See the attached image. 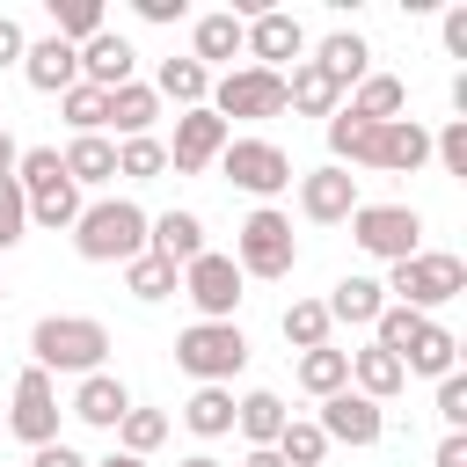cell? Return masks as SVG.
Listing matches in <instances>:
<instances>
[{
	"label": "cell",
	"mask_w": 467,
	"mask_h": 467,
	"mask_svg": "<svg viewBox=\"0 0 467 467\" xmlns=\"http://www.w3.org/2000/svg\"><path fill=\"white\" fill-rule=\"evenodd\" d=\"M350 241L365 255H379V263H401V255L423 248V212L416 204H358L350 212Z\"/></svg>",
	"instance_id": "8"
},
{
	"label": "cell",
	"mask_w": 467,
	"mask_h": 467,
	"mask_svg": "<svg viewBox=\"0 0 467 467\" xmlns=\"http://www.w3.org/2000/svg\"><path fill=\"white\" fill-rule=\"evenodd\" d=\"M88 467H146V460H131V452H109V460H88Z\"/></svg>",
	"instance_id": "52"
},
{
	"label": "cell",
	"mask_w": 467,
	"mask_h": 467,
	"mask_svg": "<svg viewBox=\"0 0 467 467\" xmlns=\"http://www.w3.org/2000/svg\"><path fill=\"white\" fill-rule=\"evenodd\" d=\"M117 175L124 182H153V175H168V146L146 131V139H117Z\"/></svg>",
	"instance_id": "38"
},
{
	"label": "cell",
	"mask_w": 467,
	"mask_h": 467,
	"mask_svg": "<svg viewBox=\"0 0 467 467\" xmlns=\"http://www.w3.org/2000/svg\"><path fill=\"white\" fill-rule=\"evenodd\" d=\"M29 234V204H22V182L15 175H0V248H15Z\"/></svg>",
	"instance_id": "42"
},
{
	"label": "cell",
	"mask_w": 467,
	"mask_h": 467,
	"mask_svg": "<svg viewBox=\"0 0 467 467\" xmlns=\"http://www.w3.org/2000/svg\"><path fill=\"white\" fill-rule=\"evenodd\" d=\"M51 22H58L51 36H58V44H73V51H80L88 36H102V29H109V22H102V0H51Z\"/></svg>",
	"instance_id": "35"
},
{
	"label": "cell",
	"mask_w": 467,
	"mask_h": 467,
	"mask_svg": "<svg viewBox=\"0 0 467 467\" xmlns=\"http://www.w3.org/2000/svg\"><path fill=\"white\" fill-rule=\"evenodd\" d=\"M431 467H467V431H445L438 452H431Z\"/></svg>",
	"instance_id": "47"
},
{
	"label": "cell",
	"mask_w": 467,
	"mask_h": 467,
	"mask_svg": "<svg viewBox=\"0 0 467 467\" xmlns=\"http://www.w3.org/2000/svg\"><path fill=\"white\" fill-rule=\"evenodd\" d=\"M190 58L212 73V66H226L234 73V58H241V15L234 7H219V15H197V29H190Z\"/></svg>",
	"instance_id": "21"
},
{
	"label": "cell",
	"mask_w": 467,
	"mask_h": 467,
	"mask_svg": "<svg viewBox=\"0 0 467 467\" xmlns=\"http://www.w3.org/2000/svg\"><path fill=\"white\" fill-rule=\"evenodd\" d=\"M22 80H29L36 95H66V88L80 80V51L58 44V36H36V44L22 51Z\"/></svg>",
	"instance_id": "16"
},
{
	"label": "cell",
	"mask_w": 467,
	"mask_h": 467,
	"mask_svg": "<svg viewBox=\"0 0 467 467\" xmlns=\"http://www.w3.org/2000/svg\"><path fill=\"white\" fill-rule=\"evenodd\" d=\"M219 175L234 182V190H248V197H277V190H292V153L277 146V139H226V153H219Z\"/></svg>",
	"instance_id": "7"
},
{
	"label": "cell",
	"mask_w": 467,
	"mask_h": 467,
	"mask_svg": "<svg viewBox=\"0 0 467 467\" xmlns=\"http://www.w3.org/2000/svg\"><path fill=\"white\" fill-rule=\"evenodd\" d=\"M299 212H306L314 226H343V219L358 212V175L336 168V161H328V168H306V175H299Z\"/></svg>",
	"instance_id": "15"
},
{
	"label": "cell",
	"mask_w": 467,
	"mask_h": 467,
	"mask_svg": "<svg viewBox=\"0 0 467 467\" xmlns=\"http://www.w3.org/2000/svg\"><path fill=\"white\" fill-rule=\"evenodd\" d=\"M292 263H299L292 219H285L277 204H255V212L241 219V234H234V270H241V277H292Z\"/></svg>",
	"instance_id": "6"
},
{
	"label": "cell",
	"mask_w": 467,
	"mask_h": 467,
	"mask_svg": "<svg viewBox=\"0 0 467 467\" xmlns=\"http://www.w3.org/2000/svg\"><path fill=\"white\" fill-rule=\"evenodd\" d=\"M22 51H29L22 22H15V15H0V66H22Z\"/></svg>",
	"instance_id": "45"
},
{
	"label": "cell",
	"mask_w": 467,
	"mask_h": 467,
	"mask_svg": "<svg viewBox=\"0 0 467 467\" xmlns=\"http://www.w3.org/2000/svg\"><path fill=\"white\" fill-rule=\"evenodd\" d=\"M350 117H365V124H394L401 109H409V88L394 80V73H365L358 88H350V102H343Z\"/></svg>",
	"instance_id": "27"
},
{
	"label": "cell",
	"mask_w": 467,
	"mask_h": 467,
	"mask_svg": "<svg viewBox=\"0 0 467 467\" xmlns=\"http://www.w3.org/2000/svg\"><path fill=\"white\" fill-rule=\"evenodd\" d=\"M241 467H285V460H277V452H270V445H255V452H248V460H241Z\"/></svg>",
	"instance_id": "51"
},
{
	"label": "cell",
	"mask_w": 467,
	"mask_h": 467,
	"mask_svg": "<svg viewBox=\"0 0 467 467\" xmlns=\"http://www.w3.org/2000/svg\"><path fill=\"white\" fill-rule=\"evenodd\" d=\"M175 365H182L197 387H234V372L248 365L241 321H190V328L175 336Z\"/></svg>",
	"instance_id": "5"
},
{
	"label": "cell",
	"mask_w": 467,
	"mask_h": 467,
	"mask_svg": "<svg viewBox=\"0 0 467 467\" xmlns=\"http://www.w3.org/2000/svg\"><path fill=\"white\" fill-rule=\"evenodd\" d=\"M321 306H328V321L372 328V321H379V306H387V285H379V277H336V292H328Z\"/></svg>",
	"instance_id": "25"
},
{
	"label": "cell",
	"mask_w": 467,
	"mask_h": 467,
	"mask_svg": "<svg viewBox=\"0 0 467 467\" xmlns=\"http://www.w3.org/2000/svg\"><path fill=\"white\" fill-rule=\"evenodd\" d=\"M15 182H22L29 226H44V234H73V219H80V190L66 182V161H58V146H22V161H15Z\"/></svg>",
	"instance_id": "2"
},
{
	"label": "cell",
	"mask_w": 467,
	"mask_h": 467,
	"mask_svg": "<svg viewBox=\"0 0 467 467\" xmlns=\"http://www.w3.org/2000/svg\"><path fill=\"white\" fill-rule=\"evenodd\" d=\"M445 51H452V58H467V0H460V7H445Z\"/></svg>",
	"instance_id": "46"
},
{
	"label": "cell",
	"mask_w": 467,
	"mask_h": 467,
	"mask_svg": "<svg viewBox=\"0 0 467 467\" xmlns=\"http://www.w3.org/2000/svg\"><path fill=\"white\" fill-rule=\"evenodd\" d=\"M328 153H336V168H372V153H379V124L336 109V117H328Z\"/></svg>",
	"instance_id": "32"
},
{
	"label": "cell",
	"mask_w": 467,
	"mask_h": 467,
	"mask_svg": "<svg viewBox=\"0 0 467 467\" xmlns=\"http://www.w3.org/2000/svg\"><path fill=\"white\" fill-rule=\"evenodd\" d=\"M423 161H431V131H423L416 117L379 124V153H372V168H387V175H416Z\"/></svg>",
	"instance_id": "22"
},
{
	"label": "cell",
	"mask_w": 467,
	"mask_h": 467,
	"mask_svg": "<svg viewBox=\"0 0 467 467\" xmlns=\"http://www.w3.org/2000/svg\"><path fill=\"white\" fill-rule=\"evenodd\" d=\"M153 95H168L175 109H204V102H212V73H204L197 58H161Z\"/></svg>",
	"instance_id": "30"
},
{
	"label": "cell",
	"mask_w": 467,
	"mask_h": 467,
	"mask_svg": "<svg viewBox=\"0 0 467 467\" xmlns=\"http://www.w3.org/2000/svg\"><path fill=\"white\" fill-rule=\"evenodd\" d=\"M401 372H423V379L460 372V336H452L445 321H431V314H423V328H416V336H409V350H401Z\"/></svg>",
	"instance_id": "19"
},
{
	"label": "cell",
	"mask_w": 467,
	"mask_h": 467,
	"mask_svg": "<svg viewBox=\"0 0 467 467\" xmlns=\"http://www.w3.org/2000/svg\"><path fill=\"white\" fill-rule=\"evenodd\" d=\"M299 387H306L314 401L343 394V387H350V350H336V343H321V350H299Z\"/></svg>",
	"instance_id": "33"
},
{
	"label": "cell",
	"mask_w": 467,
	"mask_h": 467,
	"mask_svg": "<svg viewBox=\"0 0 467 467\" xmlns=\"http://www.w3.org/2000/svg\"><path fill=\"white\" fill-rule=\"evenodd\" d=\"M29 467H88V460H80V452L58 438V445H36V460H29Z\"/></svg>",
	"instance_id": "48"
},
{
	"label": "cell",
	"mask_w": 467,
	"mask_h": 467,
	"mask_svg": "<svg viewBox=\"0 0 467 467\" xmlns=\"http://www.w3.org/2000/svg\"><path fill=\"white\" fill-rule=\"evenodd\" d=\"M7 431L36 452V445H58V387H51V372H22L15 379V409H7Z\"/></svg>",
	"instance_id": "12"
},
{
	"label": "cell",
	"mask_w": 467,
	"mask_h": 467,
	"mask_svg": "<svg viewBox=\"0 0 467 467\" xmlns=\"http://www.w3.org/2000/svg\"><path fill=\"white\" fill-rule=\"evenodd\" d=\"M350 387H358L365 401H394V394L409 387V372H401V358H394V350L365 343V350H350Z\"/></svg>",
	"instance_id": "24"
},
{
	"label": "cell",
	"mask_w": 467,
	"mask_h": 467,
	"mask_svg": "<svg viewBox=\"0 0 467 467\" xmlns=\"http://www.w3.org/2000/svg\"><path fill=\"white\" fill-rule=\"evenodd\" d=\"M131 66H139V51H131L117 29H102V36H88V44H80V80H88V88H102V95H109V88H124V80H131Z\"/></svg>",
	"instance_id": "18"
},
{
	"label": "cell",
	"mask_w": 467,
	"mask_h": 467,
	"mask_svg": "<svg viewBox=\"0 0 467 467\" xmlns=\"http://www.w3.org/2000/svg\"><path fill=\"white\" fill-rule=\"evenodd\" d=\"M73 248H80V263H131V255H146V212L131 197H95L73 219Z\"/></svg>",
	"instance_id": "3"
},
{
	"label": "cell",
	"mask_w": 467,
	"mask_h": 467,
	"mask_svg": "<svg viewBox=\"0 0 467 467\" xmlns=\"http://www.w3.org/2000/svg\"><path fill=\"white\" fill-rule=\"evenodd\" d=\"M182 423H190L197 438H226V431H234V387H197V394L182 401Z\"/></svg>",
	"instance_id": "34"
},
{
	"label": "cell",
	"mask_w": 467,
	"mask_h": 467,
	"mask_svg": "<svg viewBox=\"0 0 467 467\" xmlns=\"http://www.w3.org/2000/svg\"><path fill=\"white\" fill-rule=\"evenodd\" d=\"M438 423H445V431H467V379H460V372L438 379Z\"/></svg>",
	"instance_id": "44"
},
{
	"label": "cell",
	"mask_w": 467,
	"mask_h": 467,
	"mask_svg": "<svg viewBox=\"0 0 467 467\" xmlns=\"http://www.w3.org/2000/svg\"><path fill=\"white\" fill-rule=\"evenodd\" d=\"M226 139H234V124H219L212 109H182L175 117V139H168V168L175 175H204L226 153Z\"/></svg>",
	"instance_id": "13"
},
{
	"label": "cell",
	"mask_w": 467,
	"mask_h": 467,
	"mask_svg": "<svg viewBox=\"0 0 467 467\" xmlns=\"http://www.w3.org/2000/svg\"><path fill=\"white\" fill-rule=\"evenodd\" d=\"M175 285H182V270L161 263V255H131V263H124V292H131V299H168Z\"/></svg>",
	"instance_id": "39"
},
{
	"label": "cell",
	"mask_w": 467,
	"mask_h": 467,
	"mask_svg": "<svg viewBox=\"0 0 467 467\" xmlns=\"http://www.w3.org/2000/svg\"><path fill=\"white\" fill-rule=\"evenodd\" d=\"M431 153L445 161V175H467V117H452L445 131H431Z\"/></svg>",
	"instance_id": "43"
},
{
	"label": "cell",
	"mask_w": 467,
	"mask_h": 467,
	"mask_svg": "<svg viewBox=\"0 0 467 467\" xmlns=\"http://www.w3.org/2000/svg\"><path fill=\"white\" fill-rule=\"evenodd\" d=\"M285 423H292V409H285L270 387H255V394H241V401H234V431L248 438V452H255V445H277V431H285Z\"/></svg>",
	"instance_id": "26"
},
{
	"label": "cell",
	"mask_w": 467,
	"mask_h": 467,
	"mask_svg": "<svg viewBox=\"0 0 467 467\" xmlns=\"http://www.w3.org/2000/svg\"><path fill=\"white\" fill-rule=\"evenodd\" d=\"M29 358H36V372H80L88 379L109 358V328L95 314H44L29 328Z\"/></svg>",
	"instance_id": "1"
},
{
	"label": "cell",
	"mask_w": 467,
	"mask_h": 467,
	"mask_svg": "<svg viewBox=\"0 0 467 467\" xmlns=\"http://www.w3.org/2000/svg\"><path fill=\"white\" fill-rule=\"evenodd\" d=\"M204 109H212L219 124H234V117H285V73L234 66V73H219V88H212Z\"/></svg>",
	"instance_id": "9"
},
{
	"label": "cell",
	"mask_w": 467,
	"mask_h": 467,
	"mask_svg": "<svg viewBox=\"0 0 467 467\" xmlns=\"http://www.w3.org/2000/svg\"><path fill=\"white\" fill-rule=\"evenodd\" d=\"M387 270H394L387 292H394V306H409V314H431V306H445V299L467 292V263H460L452 248H416V255H401V263H387Z\"/></svg>",
	"instance_id": "4"
},
{
	"label": "cell",
	"mask_w": 467,
	"mask_h": 467,
	"mask_svg": "<svg viewBox=\"0 0 467 467\" xmlns=\"http://www.w3.org/2000/svg\"><path fill=\"white\" fill-rule=\"evenodd\" d=\"M153 117H161V95H153L146 80L109 88V124H117V139H146V131H153Z\"/></svg>",
	"instance_id": "31"
},
{
	"label": "cell",
	"mask_w": 467,
	"mask_h": 467,
	"mask_svg": "<svg viewBox=\"0 0 467 467\" xmlns=\"http://www.w3.org/2000/svg\"><path fill=\"white\" fill-rule=\"evenodd\" d=\"M15 161H22V146H15L7 131H0V175H15Z\"/></svg>",
	"instance_id": "50"
},
{
	"label": "cell",
	"mask_w": 467,
	"mask_h": 467,
	"mask_svg": "<svg viewBox=\"0 0 467 467\" xmlns=\"http://www.w3.org/2000/svg\"><path fill=\"white\" fill-rule=\"evenodd\" d=\"M58 161H66V182H73V190H102V182H117V146H109L102 131H95V139H73Z\"/></svg>",
	"instance_id": "28"
},
{
	"label": "cell",
	"mask_w": 467,
	"mask_h": 467,
	"mask_svg": "<svg viewBox=\"0 0 467 467\" xmlns=\"http://www.w3.org/2000/svg\"><path fill=\"white\" fill-rule=\"evenodd\" d=\"M277 328H285V343H292V350H321L336 321H328V306H321V299H292Z\"/></svg>",
	"instance_id": "37"
},
{
	"label": "cell",
	"mask_w": 467,
	"mask_h": 467,
	"mask_svg": "<svg viewBox=\"0 0 467 467\" xmlns=\"http://www.w3.org/2000/svg\"><path fill=\"white\" fill-rule=\"evenodd\" d=\"M299 51H306V29H299V15H285V7H263L255 22H241V58H248V66H263V73H285V66H299Z\"/></svg>",
	"instance_id": "11"
},
{
	"label": "cell",
	"mask_w": 467,
	"mask_h": 467,
	"mask_svg": "<svg viewBox=\"0 0 467 467\" xmlns=\"http://www.w3.org/2000/svg\"><path fill=\"white\" fill-rule=\"evenodd\" d=\"M270 452H277L285 467H321V460H328V438H321V423H285Z\"/></svg>",
	"instance_id": "41"
},
{
	"label": "cell",
	"mask_w": 467,
	"mask_h": 467,
	"mask_svg": "<svg viewBox=\"0 0 467 467\" xmlns=\"http://www.w3.org/2000/svg\"><path fill=\"white\" fill-rule=\"evenodd\" d=\"M124 409H131V387H124L117 372H88V379L73 387V416H80V423H95V431H117V423H124Z\"/></svg>",
	"instance_id": "20"
},
{
	"label": "cell",
	"mask_w": 467,
	"mask_h": 467,
	"mask_svg": "<svg viewBox=\"0 0 467 467\" xmlns=\"http://www.w3.org/2000/svg\"><path fill=\"white\" fill-rule=\"evenodd\" d=\"M146 255H161V263H197L204 255V219L197 212H161V219H146Z\"/></svg>",
	"instance_id": "17"
},
{
	"label": "cell",
	"mask_w": 467,
	"mask_h": 467,
	"mask_svg": "<svg viewBox=\"0 0 467 467\" xmlns=\"http://www.w3.org/2000/svg\"><path fill=\"white\" fill-rule=\"evenodd\" d=\"M365 58H372V51H365V36H358V29H336V36H321V44H314V66H321L336 88H358V80H365Z\"/></svg>",
	"instance_id": "29"
},
{
	"label": "cell",
	"mask_w": 467,
	"mask_h": 467,
	"mask_svg": "<svg viewBox=\"0 0 467 467\" xmlns=\"http://www.w3.org/2000/svg\"><path fill=\"white\" fill-rule=\"evenodd\" d=\"M58 109H66L73 139H95V131L109 124V95H102V88H88V80H73V88L58 95Z\"/></svg>",
	"instance_id": "36"
},
{
	"label": "cell",
	"mask_w": 467,
	"mask_h": 467,
	"mask_svg": "<svg viewBox=\"0 0 467 467\" xmlns=\"http://www.w3.org/2000/svg\"><path fill=\"white\" fill-rule=\"evenodd\" d=\"M314 423H321V438H328V445H379V438H387V409H379V401H365L358 387L328 394Z\"/></svg>",
	"instance_id": "14"
},
{
	"label": "cell",
	"mask_w": 467,
	"mask_h": 467,
	"mask_svg": "<svg viewBox=\"0 0 467 467\" xmlns=\"http://www.w3.org/2000/svg\"><path fill=\"white\" fill-rule=\"evenodd\" d=\"M175 467H219V460H212V452H190V460H175Z\"/></svg>",
	"instance_id": "53"
},
{
	"label": "cell",
	"mask_w": 467,
	"mask_h": 467,
	"mask_svg": "<svg viewBox=\"0 0 467 467\" xmlns=\"http://www.w3.org/2000/svg\"><path fill=\"white\" fill-rule=\"evenodd\" d=\"M161 438H168V416H161V409H139V401H131V409H124V423H117V452L146 460V452H153Z\"/></svg>",
	"instance_id": "40"
},
{
	"label": "cell",
	"mask_w": 467,
	"mask_h": 467,
	"mask_svg": "<svg viewBox=\"0 0 467 467\" xmlns=\"http://www.w3.org/2000/svg\"><path fill=\"white\" fill-rule=\"evenodd\" d=\"M190 7L182 0H139V22H182Z\"/></svg>",
	"instance_id": "49"
},
{
	"label": "cell",
	"mask_w": 467,
	"mask_h": 467,
	"mask_svg": "<svg viewBox=\"0 0 467 467\" xmlns=\"http://www.w3.org/2000/svg\"><path fill=\"white\" fill-rule=\"evenodd\" d=\"M285 109H299V117H336V109H343V88H336L314 58H299V66L285 73Z\"/></svg>",
	"instance_id": "23"
},
{
	"label": "cell",
	"mask_w": 467,
	"mask_h": 467,
	"mask_svg": "<svg viewBox=\"0 0 467 467\" xmlns=\"http://www.w3.org/2000/svg\"><path fill=\"white\" fill-rule=\"evenodd\" d=\"M0 292H7V285H0Z\"/></svg>",
	"instance_id": "54"
},
{
	"label": "cell",
	"mask_w": 467,
	"mask_h": 467,
	"mask_svg": "<svg viewBox=\"0 0 467 467\" xmlns=\"http://www.w3.org/2000/svg\"><path fill=\"white\" fill-rule=\"evenodd\" d=\"M182 299L197 306V321H234V306H241V270H234V255L204 248L197 263H182Z\"/></svg>",
	"instance_id": "10"
}]
</instances>
